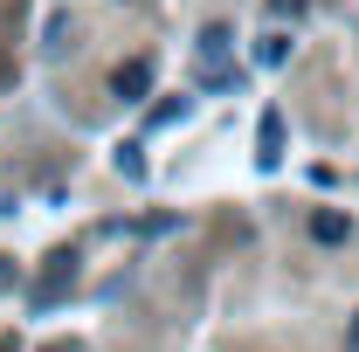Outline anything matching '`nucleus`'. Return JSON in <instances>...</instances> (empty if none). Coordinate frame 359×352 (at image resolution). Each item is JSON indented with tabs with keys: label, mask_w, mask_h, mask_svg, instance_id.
<instances>
[{
	"label": "nucleus",
	"mask_w": 359,
	"mask_h": 352,
	"mask_svg": "<svg viewBox=\"0 0 359 352\" xmlns=\"http://www.w3.org/2000/svg\"><path fill=\"white\" fill-rule=\"evenodd\" d=\"M69 283H76V256H48V276H42V290H35V297H62V290H69Z\"/></svg>",
	"instance_id": "f257e3e1"
},
{
	"label": "nucleus",
	"mask_w": 359,
	"mask_h": 352,
	"mask_svg": "<svg viewBox=\"0 0 359 352\" xmlns=\"http://www.w3.org/2000/svg\"><path fill=\"white\" fill-rule=\"evenodd\" d=\"M111 90H118V97H145V90H152V62H125V69L111 76Z\"/></svg>",
	"instance_id": "f03ea898"
},
{
	"label": "nucleus",
	"mask_w": 359,
	"mask_h": 352,
	"mask_svg": "<svg viewBox=\"0 0 359 352\" xmlns=\"http://www.w3.org/2000/svg\"><path fill=\"white\" fill-rule=\"evenodd\" d=\"M311 235L325 242V249H339V242H346L353 228H346V215H332V208H318V215H311Z\"/></svg>",
	"instance_id": "7ed1b4c3"
},
{
	"label": "nucleus",
	"mask_w": 359,
	"mask_h": 352,
	"mask_svg": "<svg viewBox=\"0 0 359 352\" xmlns=\"http://www.w3.org/2000/svg\"><path fill=\"white\" fill-rule=\"evenodd\" d=\"M256 145H263V166H276V159H283V118H276V111L263 118V138H256Z\"/></svg>",
	"instance_id": "20e7f679"
},
{
	"label": "nucleus",
	"mask_w": 359,
	"mask_h": 352,
	"mask_svg": "<svg viewBox=\"0 0 359 352\" xmlns=\"http://www.w3.org/2000/svg\"><path fill=\"white\" fill-rule=\"evenodd\" d=\"M283 55H290V42H283V35H263V42H256V62H269V69H276Z\"/></svg>",
	"instance_id": "39448f33"
},
{
	"label": "nucleus",
	"mask_w": 359,
	"mask_h": 352,
	"mask_svg": "<svg viewBox=\"0 0 359 352\" xmlns=\"http://www.w3.org/2000/svg\"><path fill=\"white\" fill-rule=\"evenodd\" d=\"M269 7H276V14H304V0H269Z\"/></svg>",
	"instance_id": "423d86ee"
},
{
	"label": "nucleus",
	"mask_w": 359,
	"mask_h": 352,
	"mask_svg": "<svg viewBox=\"0 0 359 352\" xmlns=\"http://www.w3.org/2000/svg\"><path fill=\"white\" fill-rule=\"evenodd\" d=\"M0 290H14V269H7V263H0Z\"/></svg>",
	"instance_id": "0eeeda50"
},
{
	"label": "nucleus",
	"mask_w": 359,
	"mask_h": 352,
	"mask_svg": "<svg viewBox=\"0 0 359 352\" xmlns=\"http://www.w3.org/2000/svg\"><path fill=\"white\" fill-rule=\"evenodd\" d=\"M353 346H359V325H353Z\"/></svg>",
	"instance_id": "6e6552de"
},
{
	"label": "nucleus",
	"mask_w": 359,
	"mask_h": 352,
	"mask_svg": "<svg viewBox=\"0 0 359 352\" xmlns=\"http://www.w3.org/2000/svg\"><path fill=\"white\" fill-rule=\"evenodd\" d=\"M55 352H62V346H55Z\"/></svg>",
	"instance_id": "1a4fd4ad"
}]
</instances>
